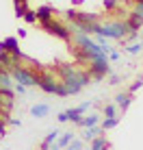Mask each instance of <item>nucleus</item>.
<instances>
[{
    "mask_svg": "<svg viewBox=\"0 0 143 150\" xmlns=\"http://www.w3.org/2000/svg\"><path fill=\"white\" fill-rule=\"evenodd\" d=\"M57 70H59V81L65 85V89H67L69 96L78 94L91 79L87 72H78L76 68H72V65H67V63H59Z\"/></svg>",
    "mask_w": 143,
    "mask_h": 150,
    "instance_id": "obj_1",
    "label": "nucleus"
},
{
    "mask_svg": "<svg viewBox=\"0 0 143 150\" xmlns=\"http://www.w3.org/2000/svg\"><path fill=\"white\" fill-rule=\"evenodd\" d=\"M128 24L124 22V20H113V22H104L98 26V33L95 35H102V37L106 39H126V35H128Z\"/></svg>",
    "mask_w": 143,
    "mask_h": 150,
    "instance_id": "obj_2",
    "label": "nucleus"
},
{
    "mask_svg": "<svg viewBox=\"0 0 143 150\" xmlns=\"http://www.w3.org/2000/svg\"><path fill=\"white\" fill-rule=\"evenodd\" d=\"M11 76L15 83H20V85L24 87H35L39 85V74H35L33 70H28L26 65H18V68L11 70Z\"/></svg>",
    "mask_w": 143,
    "mask_h": 150,
    "instance_id": "obj_3",
    "label": "nucleus"
},
{
    "mask_svg": "<svg viewBox=\"0 0 143 150\" xmlns=\"http://www.w3.org/2000/svg\"><path fill=\"white\" fill-rule=\"evenodd\" d=\"M87 74L91 76V79L95 81H102L106 74H111V65H109V57H102V59H95L89 63V70H87Z\"/></svg>",
    "mask_w": 143,
    "mask_h": 150,
    "instance_id": "obj_4",
    "label": "nucleus"
},
{
    "mask_svg": "<svg viewBox=\"0 0 143 150\" xmlns=\"http://www.w3.org/2000/svg\"><path fill=\"white\" fill-rule=\"evenodd\" d=\"M91 107V102H83V105H78V107H74V109H67V111H61L59 115H57V120L59 122H74L76 126H78V122L83 120V113L87 111Z\"/></svg>",
    "mask_w": 143,
    "mask_h": 150,
    "instance_id": "obj_5",
    "label": "nucleus"
},
{
    "mask_svg": "<svg viewBox=\"0 0 143 150\" xmlns=\"http://www.w3.org/2000/svg\"><path fill=\"white\" fill-rule=\"evenodd\" d=\"M41 26L48 30V33H52L54 37H59V39H65V41H69L72 39V30L67 24H63V22H57V20H48V22H43Z\"/></svg>",
    "mask_w": 143,
    "mask_h": 150,
    "instance_id": "obj_6",
    "label": "nucleus"
},
{
    "mask_svg": "<svg viewBox=\"0 0 143 150\" xmlns=\"http://www.w3.org/2000/svg\"><path fill=\"white\" fill-rule=\"evenodd\" d=\"M0 52H11L18 61L26 59V57L22 54V50H20V41L15 39V37H7V39L0 41Z\"/></svg>",
    "mask_w": 143,
    "mask_h": 150,
    "instance_id": "obj_7",
    "label": "nucleus"
},
{
    "mask_svg": "<svg viewBox=\"0 0 143 150\" xmlns=\"http://www.w3.org/2000/svg\"><path fill=\"white\" fill-rule=\"evenodd\" d=\"M132 98H135L132 94H124V91H121V94H117V96H115V105H117V109H121V113H124V111L130 107Z\"/></svg>",
    "mask_w": 143,
    "mask_h": 150,
    "instance_id": "obj_8",
    "label": "nucleus"
},
{
    "mask_svg": "<svg viewBox=\"0 0 143 150\" xmlns=\"http://www.w3.org/2000/svg\"><path fill=\"white\" fill-rule=\"evenodd\" d=\"M35 13H37V20L43 24L54 18V7H39V9H35Z\"/></svg>",
    "mask_w": 143,
    "mask_h": 150,
    "instance_id": "obj_9",
    "label": "nucleus"
},
{
    "mask_svg": "<svg viewBox=\"0 0 143 150\" xmlns=\"http://www.w3.org/2000/svg\"><path fill=\"white\" fill-rule=\"evenodd\" d=\"M100 133H102V126H89V128L83 133V139H87V142H93L95 137H100Z\"/></svg>",
    "mask_w": 143,
    "mask_h": 150,
    "instance_id": "obj_10",
    "label": "nucleus"
},
{
    "mask_svg": "<svg viewBox=\"0 0 143 150\" xmlns=\"http://www.w3.org/2000/svg\"><path fill=\"white\" fill-rule=\"evenodd\" d=\"M48 113H50L48 105H35L33 109H30V115H33V117H46Z\"/></svg>",
    "mask_w": 143,
    "mask_h": 150,
    "instance_id": "obj_11",
    "label": "nucleus"
},
{
    "mask_svg": "<svg viewBox=\"0 0 143 150\" xmlns=\"http://www.w3.org/2000/svg\"><path fill=\"white\" fill-rule=\"evenodd\" d=\"M98 122H100V115H85L83 120L78 122V126L89 128V126H98Z\"/></svg>",
    "mask_w": 143,
    "mask_h": 150,
    "instance_id": "obj_12",
    "label": "nucleus"
},
{
    "mask_svg": "<svg viewBox=\"0 0 143 150\" xmlns=\"http://www.w3.org/2000/svg\"><path fill=\"white\" fill-rule=\"evenodd\" d=\"M72 139H74V133H63V135H59V139H57V146L63 150L72 144Z\"/></svg>",
    "mask_w": 143,
    "mask_h": 150,
    "instance_id": "obj_13",
    "label": "nucleus"
},
{
    "mask_svg": "<svg viewBox=\"0 0 143 150\" xmlns=\"http://www.w3.org/2000/svg\"><path fill=\"white\" fill-rule=\"evenodd\" d=\"M102 115H104V117H119V115H117V105H115V102H109V105H104V109H102Z\"/></svg>",
    "mask_w": 143,
    "mask_h": 150,
    "instance_id": "obj_14",
    "label": "nucleus"
},
{
    "mask_svg": "<svg viewBox=\"0 0 143 150\" xmlns=\"http://www.w3.org/2000/svg\"><path fill=\"white\" fill-rule=\"evenodd\" d=\"M106 148H109V142H106L102 135L95 137L93 142H91V150H106Z\"/></svg>",
    "mask_w": 143,
    "mask_h": 150,
    "instance_id": "obj_15",
    "label": "nucleus"
},
{
    "mask_svg": "<svg viewBox=\"0 0 143 150\" xmlns=\"http://www.w3.org/2000/svg\"><path fill=\"white\" fill-rule=\"evenodd\" d=\"M117 124H119V117H104V120H102V131H111Z\"/></svg>",
    "mask_w": 143,
    "mask_h": 150,
    "instance_id": "obj_16",
    "label": "nucleus"
},
{
    "mask_svg": "<svg viewBox=\"0 0 143 150\" xmlns=\"http://www.w3.org/2000/svg\"><path fill=\"white\" fill-rule=\"evenodd\" d=\"M59 135H61V131H50L48 135H46V139H43L41 144H46V146H52V144H57Z\"/></svg>",
    "mask_w": 143,
    "mask_h": 150,
    "instance_id": "obj_17",
    "label": "nucleus"
},
{
    "mask_svg": "<svg viewBox=\"0 0 143 150\" xmlns=\"http://www.w3.org/2000/svg\"><path fill=\"white\" fill-rule=\"evenodd\" d=\"M141 44H130V46H124V52H128V54H139L141 52Z\"/></svg>",
    "mask_w": 143,
    "mask_h": 150,
    "instance_id": "obj_18",
    "label": "nucleus"
},
{
    "mask_svg": "<svg viewBox=\"0 0 143 150\" xmlns=\"http://www.w3.org/2000/svg\"><path fill=\"white\" fill-rule=\"evenodd\" d=\"M121 2H124V0H104V9L106 11H113L117 4H121Z\"/></svg>",
    "mask_w": 143,
    "mask_h": 150,
    "instance_id": "obj_19",
    "label": "nucleus"
},
{
    "mask_svg": "<svg viewBox=\"0 0 143 150\" xmlns=\"http://www.w3.org/2000/svg\"><path fill=\"white\" fill-rule=\"evenodd\" d=\"M65 150H83V142H80V139H72V144Z\"/></svg>",
    "mask_w": 143,
    "mask_h": 150,
    "instance_id": "obj_20",
    "label": "nucleus"
},
{
    "mask_svg": "<svg viewBox=\"0 0 143 150\" xmlns=\"http://www.w3.org/2000/svg\"><path fill=\"white\" fill-rule=\"evenodd\" d=\"M24 20H26L28 24L37 22V13H35V11H26V13H24Z\"/></svg>",
    "mask_w": 143,
    "mask_h": 150,
    "instance_id": "obj_21",
    "label": "nucleus"
},
{
    "mask_svg": "<svg viewBox=\"0 0 143 150\" xmlns=\"http://www.w3.org/2000/svg\"><path fill=\"white\" fill-rule=\"evenodd\" d=\"M143 85V79H137L135 83H132V85H130V89H128V94H132V96H135V91L137 89H139V87Z\"/></svg>",
    "mask_w": 143,
    "mask_h": 150,
    "instance_id": "obj_22",
    "label": "nucleus"
},
{
    "mask_svg": "<svg viewBox=\"0 0 143 150\" xmlns=\"http://www.w3.org/2000/svg\"><path fill=\"white\" fill-rule=\"evenodd\" d=\"M13 91L15 94H26V87L20 85V83H13Z\"/></svg>",
    "mask_w": 143,
    "mask_h": 150,
    "instance_id": "obj_23",
    "label": "nucleus"
},
{
    "mask_svg": "<svg viewBox=\"0 0 143 150\" xmlns=\"http://www.w3.org/2000/svg\"><path fill=\"white\" fill-rule=\"evenodd\" d=\"M109 83H111V85H119V83H121V79H119V76H117V74H111Z\"/></svg>",
    "mask_w": 143,
    "mask_h": 150,
    "instance_id": "obj_24",
    "label": "nucleus"
},
{
    "mask_svg": "<svg viewBox=\"0 0 143 150\" xmlns=\"http://www.w3.org/2000/svg\"><path fill=\"white\" fill-rule=\"evenodd\" d=\"M109 59H111V61H117V59H119V52H117V50H111V52H109Z\"/></svg>",
    "mask_w": 143,
    "mask_h": 150,
    "instance_id": "obj_25",
    "label": "nucleus"
},
{
    "mask_svg": "<svg viewBox=\"0 0 143 150\" xmlns=\"http://www.w3.org/2000/svg\"><path fill=\"white\" fill-rule=\"evenodd\" d=\"M9 124H11V126H22V122H20V120H13V117H9V120H7Z\"/></svg>",
    "mask_w": 143,
    "mask_h": 150,
    "instance_id": "obj_26",
    "label": "nucleus"
},
{
    "mask_svg": "<svg viewBox=\"0 0 143 150\" xmlns=\"http://www.w3.org/2000/svg\"><path fill=\"white\" fill-rule=\"evenodd\" d=\"M139 44H141V48H143V37H141V41H139Z\"/></svg>",
    "mask_w": 143,
    "mask_h": 150,
    "instance_id": "obj_27",
    "label": "nucleus"
}]
</instances>
